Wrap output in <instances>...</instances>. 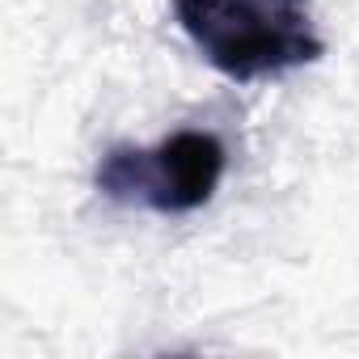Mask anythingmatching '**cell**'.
I'll return each mask as SVG.
<instances>
[{
  "label": "cell",
  "mask_w": 359,
  "mask_h": 359,
  "mask_svg": "<svg viewBox=\"0 0 359 359\" xmlns=\"http://www.w3.org/2000/svg\"><path fill=\"white\" fill-rule=\"evenodd\" d=\"M173 18L191 47L237 85L325 60L313 0H173Z\"/></svg>",
  "instance_id": "obj_1"
},
{
  "label": "cell",
  "mask_w": 359,
  "mask_h": 359,
  "mask_svg": "<svg viewBox=\"0 0 359 359\" xmlns=\"http://www.w3.org/2000/svg\"><path fill=\"white\" fill-rule=\"evenodd\" d=\"M229 173V144L216 131L182 127L152 148L114 144L93 169V187L118 208L152 216H195L203 212Z\"/></svg>",
  "instance_id": "obj_2"
}]
</instances>
